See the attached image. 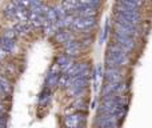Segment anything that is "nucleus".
<instances>
[{
    "instance_id": "1",
    "label": "nucleus",
    "mask_w": 152,
    "mask_h": 128,
    "mask_svg": "<svg viewBox=\"0 0 152 128\" xmlns=\"http://www.w3.org/2000/svg\"><path fill=\"white\" fill-rule=\"evenodd\" d=\"M129 61L128 53L124 52L121 48H119L115 44H110L107 50V55H105V64L107 67H123L127 65Z\"/></svg>"
},
{
    "instance_id": "2",
    "label": "nucleus",
    "mask_w": 152,
    "mask_h": 128,
    "mask_svg": "<svg viewBox=\"0 0 152 128\" xmlns=\"http://www.w3.org/2000/svg\"><path fill=\"white\" fill-rule=\"evenodd\" d=\"M140 20H142V15H140L139 11L128 10V8L115 4V21L137 26L140 23Z\"/></svg>"
},
{
    "instance_id": "3",
    "label": "nucleus",
    "mask_w": 152,
    "mask_h": 128,
    "mask_svg": "<svg viewBox=\"0 0 152 128\" xmlns=\"http://www.w3.org/2000/svg\"><path fill=\"white\" fill-rule=\"evenodd\" d=\"M87 121V115L81 111H76L69 113L64 118V126L66 128H84Z\"/></svg>"
},
{
    "instance_id": "4",
    "label": "nucleus",
    "mask_w": 152,
    "mask_h": 128,
    "mask_svg": "<svg viewBox=\"0 0 152 128\" xmlns=\"http://www.w3.org/2000/svg\"><path fill=\"white\" fill-rule=\"evenodd\" d=\"M96 26V19L95 18H80V16H74V21L71 24V28L75 31L87 32L91 28Z\"/></svg>"
},
{
    "instance_id": "5",
    "label": "nucleus",
    "mask_w": 152,
    "mask_h": 128,
    "mask_svg": "<svg viewBox=\"0 0 152 128\" xmlns=\"http://www.w3.org/2000/svg\"><path fill=\"white\" fill-rule=\"evenodd\" d=\"M113 28H115V34L120 35V36H127V37H132L134 39L136 35H139L137 26H132V24L113 21Z\"/></svg>"
},
{
    "instance_id": "6",
    "label": "nucleus",
    "mask_w": 152,
    "mask_h": 128,
    "mask_svg": "<svg viewBox=\"0 0 152 128\" xmlns=\"http://www.w3.org/2000/svg\"><path fill=\"white\" fill-rule=\"evenodd\" d=\"M60 75H61L60 68H59L56 64H53L52 67H51L50 72H48L47 78H45V88L51 89V88H53V87L58 86V84H59V78H60Z\"/></svg>"
},
{
    "instance_id": "7",
    "label": "nucleus",
    "mask_w": 152,
    "mask_h": 128,
    "mask_svg": "<svg viewBox=\"0 0 152 128\" xmlns=\"http://www.w3.org/2000/svg\"><path fill=\"white\" fill-rule=\"evenodd\" d=\"M113 39H115V45H118L119 48H121L124 52H129V51L134 50L135 40L132 39V37L120 36V35L113 34Z\"/></svg>"
},
{
    "instance_id": "8",
    "label": "nucleus",
    "mask_w": 152,
    "mask_h": 128,
    "mask_svg": "<svg viewBox=\"0 0 152 128\" xmlns=\"http://www.w3.org/2000/svg\"><path fill=\"white\" fill-rule=\"evenodd\" d=\"M105 83H120L123 79V73L121 69L118 67H107L104 72Z\"/></svg>"
},
{
    "instance_id": "9",
    "label": "nucleus",
    "mask_w": 152,
    "mask_h": 128,
    "mask_svg": "<svg viewBox=\"0 0 152 128\" xmlns=\"http://www.w3.org/2000/svg\"><path fill=\"white\" fill-rule=\"evenodd\" d=\"M120 119L116 118L115 115H97L96 118V126L99 127H118Z\"/></svg>"
},
{
    "instance_id": "10",
    "label": "nucleus",
    "mask_w": 152,
    "mask_h": 128,
    "mask_svg": "<svg viewBox=\"0 0 152 128\" xmlns=\"http://www.w3.org/2000/svg\"><path fill=\"white\" fill-rule=\"evenodd\" d=\"M64 45V51H66V55L72 58V56H77L81 52V43L76 39H72L69 42H67Z\"/></svg>"
},
{
    "instance_id": "11",
    "label": "nucleus",
    "mask_w": 152,
    "mask_h": 128,
    "mask_svg": "<svg viewBox=\"0 0 152 128\" xmlns=\"http://www.w3.org/2000/svg\"><path fill=\"white\" fill-rule=\"evenodd\" d=\"M55 36V40L58 43H61V44H66L67 42H69V40L75 39L74 37V34H72L71 31H67V29H58L56 31V34L53 35Z\"/></svg>"
},
{
    "instance_id": "12",
    "label": "nucleus",
    "mask_w": 152,
    "mask_h": 128,
    "mask_svg": "<svg viewBox=\"0 0 152 128\" xmlns=\"http://www.w3.org/2000/svg\"><path fill=\"white\" fill-rule=\"evenodd\" d=\"M28 23L31 24L32 27H44L45 18L43 15H39V13L29 12L28 13Z\"/></svg>"
},
{
    "instance_id": "13",
    "label": "nucleus",
    "mask_w": 152,
    "mask_h": 128,
    "mask_svg": "<svg viewBox=\"0 0 152 128\" xmlns=\"http://www.w3.org/2000/svg\"><path fill=\"white\" fill-rule=\"evenodd\" d=\"M0 48H1L5 53H11L16 50V43H15V40L0 37Z\"/></svg>"
},
{
    "instance_id": "14",
    "label": "nucleus",
    "mask_w": 152,
    "mask_h": 128,
    "mask_svg": "<svg viewBox=\"0 0 152 128\" xmlns=\"http://www.w3.org/2000/svg\"><path fill=\"white\" fill-rule=\"evenodd\" d=\"M13 29H15L16 34H29V32L32 31V26L27 21V23H16V26L13 27Z\"/></svg>"
},
{
    "instance_id": "15",
    "label": "nucleus",
    "mask_w": 152,
    "mask_h": 128,
    "mask_svg": "<svg viewBox=\"0 0 152 128\" xmlns=\"http://www.w3.org/2000/svg\"><path fill=\"white\" fill-rule=\"evenodd\" d=\"M118 5L124 8H128V10H134V11H139V8L143 5L142 1H118Z\"/></svg>"
},
{
    "instance_id": "16",
    "label": "nucleus",
    "mask_w": 152,
    "mask_h": 128,
    "mask_svg": "<svg viewBox=\"0 0 152 128\" xmlns=\"http://www.w3.org/2000/svg\"><path fill=\"white\" fill-rule=\"evenodd\" d=\"M0 84H1L3 89H4V92L7 94V96H10L11 92H12V86H11V81L8 80L5 76L0 75Z\"/></svg>"
},
{
    "instance_id": "17",
    "label": "nucleus",
    "mask_w": 152,
    "mask_h": 128,
    "mask_svg": "<svg viewBox=\"0 0 152 128\" xmlns=\"http://www.w3.org/2000/svg\"><path fill=\"white\" fill-rule=\"evenodd\" d=\"M51 89H48V88H44L42 91V94H40V96H39V104L40 105H45L48 102H50V99H51Z\"/></svg>"
},
{
    "instance_id": "18",
    "label": "nucleus",
    "mask_w": 152,
    "mask_h": 128,
    "mask_svg": "<svg viewBox=\"0 0 152 128\" xmlns=\"http://www.w3.org/2000/svg\"><path fill=\"white\" fill-rule=\"evenodd\" d=\"M16 36H18V34L15 32L13 28L4 29V31H3V35H1V37H4V39H10V40H15Z\"/></svg>"
},
{
    "instance_id": "19",
    "label": "nucleus",
    "mask_w": 152,
    "mask_h": 128,
    "mask_svg": "<svg viewBox=\"0 0 152 128\" xmlns=\"http://www.w3.org/2000/svg\"><path fill=\"white\" fill-rule=\"evenodd\" d=\"M100 78H102V65H97L96 72H95V88H97V84H99Z\"/></svg>"
},
{
    "instance_id": "20",
    "label": "nucleus",
    "mask_w": 152,
    "mask_h": 128,
    "mask_svg": "<svg viewBox=\"0 0 152 128\" xmlns=\"http://www.w3.org/2000/svg\"><path fill=\"white\" fill-rule=\"evenodd\" d=\"M74 108H77V110H84V108H86V102H84L83 97L77 99V100H76V102L74 103Z\"/></svg>"
},
{
    "instance_id": "21",
    "label": "nucleus",
    "mask_w": 152,
    "mask_h": 128,
    "mask_svg": "<svg viewBox=\"0 0 152 128\" xmlns=\"http://www.w3.org/2000/svg\"><path fill=\"white\" fill-rule=\"evenodd\" d=\"M0 128H7V115L0 116Z\"/></svg>"
},
{
    "instance_id": "22",
    "label": "nucleus",
    "mask_w": 152,
    "mask_h": 128,
    "mask_svg": "<svg viewBox=\"0 0 152 128\" xmlns=\"http://www.w3.org/2000/svg\"><path fill=\"white\" fill-rule=\"evenodd\" d=\"M5 115H7V108H5L4 104L0 103V116H5Z\"/></svg>"
},
{
    "instance_id": "23",
    "label": "nucleus",
    "mask_w": 152,
    "mask_h": 128,
    "mask_svg": "<svg viewBox=\"0 0 152 128\" xmlns=\"http://www.w3.org/2000/svg\"><path fill=\"white\" fill-rule=\"evenodd\" d=\"M108 28H110V23H108V20H107V23H105V28H104V34H103V37H102V40H105V37H107V34H108Z\"/></svg>"
},
{
    "instance_id": "24",
    "label": "nucleus",
    "mask_w": 152,
    "mask_h": 128,
    "mask_svg": "<svg viewBox=\"0 0 152 128\" xmlns=\"http://www.w3.org/2000/svg\"><path fill=\"white\" fill-rule=\"evenodd\" d=\"M99 128H118V127H99Z\"/></svg>"
},
{
    "instance_id": "25",
    "label": "nucleus",
    "mask_w": 152,
    "mask_h": 128,
    "mask_svg": "<svg viewBox=\"0 0 152 128\" xmlns=\"http://www.w3.org/2000/svg\"><path fill=\"white\" fill-rule=\"evenodd\" d=\"M1 100H3V99H1V97H0V102H1Z\"/></svg>"
}]
</instances>
